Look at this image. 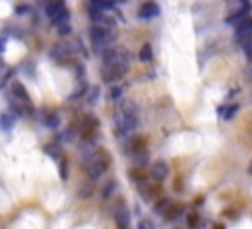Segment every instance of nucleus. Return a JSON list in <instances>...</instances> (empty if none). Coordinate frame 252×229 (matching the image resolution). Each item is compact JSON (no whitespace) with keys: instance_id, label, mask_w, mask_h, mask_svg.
Here are the masks:
<instances>
[{"instance_id":"nucleus-25","label":"nucleus","mask_w":252,"mask_h":229,"mask_svg":"<svg viewBox=\"0 0 252 229\" xmlns=\"http://www.w3.org/2000/svg\"><path fill=\"white\" fill-rule=\"evenodd\" d=\"M215 229H223V227H215Z\"/></svg>"},{"instance_id":"nucleus-4","label":"nucleus","mask_w":252,"mask_h":229,"mask_svg":"<svg viewBox=\"0 0 252 229\" xmlns=\"http://www.w3.org/2000/svg\"><path fill=\"white\" fill-rule=\"evenodd\" d=\"M250 36H252V18L246 16L244 20H240V22L236 24V28H234V38H236V42L242 45Z\"/></svg>"},{"instance_id":"nucleus-21","label":"nucleus","mask_w":252,"mask_h":229,"mask_svg":"<svg viewBox=\"0 0 252 229\" xmlns=\"http://www.w3.org/2000/svg\"><path fill=\"white\" fill-rule=\"evenodd\" d=\"M120 95H122V91H120V89H118V87H116V89H113V91H111V97H113V101H116V99H118V97H120Z\"/></svg>"},{"instance_id":"nucleus-13","label":"nucleus","mask_w":252,"mask_h":229,"mask_svg":"<svg viewBox=\"0 0 252 229\" xmlns=\"http://www.w3.org/2000/svg\"><path fill=\"white\" fill-rule=\"evenodd\" d=\"M97 126H98V121H97V119H91V117H87V119H83V123H81V132L87 136L89 132L97 130Z\"/></svg>"},{"instance_id":"nucleus-6","label":"nucleus","mask_w":252,"mask_h":229,"mask_svg":"<svg viewBox=\"0 0 252 229\" xmlns=\"http://www.w3.org/2000/svg\"><path fill=\"white\" fill-rule=\"evenodd\" d=\"M168 174H170V168H168V164H166L164 160L154 162V164H152V168H150V176H152L156 182L166 180V178H168Z\"/></svg>"},{"instance_id":"nucleus-1","label":"nucleus","mask_w":252,"mask_h":229,"mask_svg":"<svg viewBox=\"0 0 252 229\" xmlns=\"http://www.w3.org/2000/svg\"><path fill=\"white\" fill-rule=\"evenodd\" d=\"M109 162H111V158H109V154H107L105 150L95 148V150H93V154H91V156H87V162H85V168H87L89 178H93V180L100 178V176H103V174L107 172Z\"/></svg>"},{"instance_id":"nucleus-5","label":"nucleus","mask_w":252,"mask_h":229,"mask_svg":"<svg viewBox=\"0 0 252 229\" xmlns=\"http://www.w3.org/2000/svg\"><path fill=\"white\" fill-rule=\"evenodd\" d=\"M113 215H115V221H116L118 229H128V223H130V213H128V208H126L124 204H118Z\"/></svg>"},{"instance_id":"nucleus-24","label":"nucleus","mask_w":252,"mask_h":229,"mask_svg":"<svg viewBox=\"0 0 252 229\" xmlns=\"http://www.w3.org/2000/svg\"><path fill=\"white\" fill-rule=\"evenodd\" d=\"M248 174H252V162H250V166H248Z\"/></svg>"},{"instance_id":"nucleus-15","label":"nucleus","mask_w":252,"mask_h":229,"mask_svg":"<svg viewBox=\"0 0 252 229\" xmlns=\"http://www.w3.org/2000/svg\"><path fill=\"white\" fill-rule=\"evenodd\" d=\"M91 2V6H95V8H98V10H109V8H113V0H89Z\"/></svg>"},{"instance_id":"nucleus-8","label":"nucleus","mask_w":252,"mask_h":229,"mask_svg":"<svg viewBox=\"0 0 252 229\" xmlns=\"http://www.w3.org/2000/svg\"><path fill=\"white\" fill-rule=\"evenodd\" d=\"M120 130L122 132H132V130H136V126H138V119H136V115L134 113H124L122 117H120Z\"/></svg>"},{"instance_id":"nucleus-16","label":"nucleus","mask_w":252,"mask_h":229,"mask_svg":"<svg viewBox=\"0 0 252 229\" xmlns=\"http://www.w3.org/2000/svg\"><path fill=\"white\" fill-rule=\"evenodd\" d=\"M115 190H116V182H115V180H111L109 184L103 188V198H105V200H109V198L113 196V192H115Z\"/></svg>"},{"instance_id":"nucleus-2","label":"nucleus","mask_w":252,"mask_h":229,"mask_svg":"<svg viewBox=\"0 0 252 229\" xmlns=\"http://www.w3.org/2000/svg\"><path fill=\"white\" fill-rule=\"evenodd\" d=\"M45 12H47V18L58 26L69 22V10H67L63 0H49L47 6H45Z\"/></svg>"},{"instance_id":"nucleus-20","label":"nucleus","mask_w":252,"mask_h":229,"mask_svg":"<svg viewBox=\"0 0 252 229\" xmlns=\"http://www.w3.org/2000/svg\"><path fill=\"white\" fill-rule=\"evenodd\" d=\"M227 4L236 6V8H242L244 4H248V0H227Z\"/></svg>"},{"instance_id":"nucleus-19","label":"nucleus","mask_w":252,"mask_h":229,"mask_svg":"<svg viewBox=\"0 0 252 229\" xmlns=\"http://www.w3.org/2000/svg\"><path fill=\"white\" fill-rule=\"evenodd\" d=\"M242 48H244V54H246L248 58H252V36L242 43Z\"/></svg>"},{"instance_id":"nucleus-14","label":"nucleus","mask_w":252,"mask_h":229,"mask_svg":"<svg viewBox=\"0 0 252 229\" xmlns=\"http://www.w3.org/2000/svg\"><path fill=\"white\" fill-rule=\"evenodd\" d=\"M140 60H142L144 63L152 62V45H150V43H144V45H142V50H140Z\"/></svg>"},{"instance_id":"nucleus-11","label":"nucleus","mask_w":252,"mask_h":229,"mask_svg":"<svg viewBox=\"0 0 252 229\" xmlns=\"http://www.w3.org/2000/svg\"><path fill=\"white\" fill-rule=\"evenodd\" d=\"M14 125H16V115H10L8 111L0 115V126H2L4 132H10Z\"/></svg>"},{"instance_id":"nucleus-9","label":"nucleus","mask_w":252,"mask_h":229,"mask_svg":"<svg viewBox=\"0 0 252 229\" xmlns=\"http://www.w3.org/2000/svg\"><path fill=\"white\" fill-rule=\"evenodd\" d=\"M175 208H174V204H172V200H168V198H162L160 202H156V213L158 215H166V217H174L175 215V211H174Z\"/></svg>"},{"instance_id":"nucleus-12","label":"nucleus","mask_w":252,"mask_h":229,"mask_svg":"<svg viewBox=\"0 0 252 229\" xmlns=\"http://www.w3.org/2000/svg\"><path fill=\"white\" fill-rule=\"evenodd\" d=\"M248 12H250V4H244L242 8H238L234 14H231L229 18H227V22H231V24H238L240 20H244L246 16H248Z\"/></svg>"},{"instance_id":"nucleus-23","label":"nucleus","mask_w":252,"mask_h":229,"mask_svg":"<svg viewBox=\"0 0 252 229\" xmlns=\"http://www.w3.org/2000/svg\"><path fill=\"white\" fill-rule=\"evenodd\" d=\"M138 229H152V225H150L148 221H140L138 223Z\"/></svg>"},{"instance_id":"nucleus-7","label":"nucleus","mask_w":252,"mask_h":229,"mask_svg":"<svg viewBox=\"0 0 252 229\" xmlns=\"http://www.w3.org/2000/svg\"><path fill=\"white\" fill-rule=\"evenodd\" d=\"M160 14V6L156 4V2H144L142 6H140V10H138V16L142 18V20H152V18H156Z\"/></svg>"},{"instance_id":"nucleus-17","label":"nucleus","mask_w":252,"mask_h":229,"mask_svg":"<svg viewBox=\"0 0 252 229\" xmlns=\"http://www.w3.org/2000/svg\"><path fill=\"white\" fill-rule=\"evenodd\" d=\"M236 111H238V107H236V105H229V107H223V109H219V113H221L225 119H231V117H233Z\"/></svg>"},{"instance_id":"nucleus-22","label":"nucleus","mask_w":252,"mask_h":229,"mask_svg":"<svg viewBox=\"0 0 252 229\" xmlns=\"http://www.w3.org/2000/svg\"><path fill=\"white\" fill-rule=\"evenodd\" d=\"M187 223H189L191 227H195V223H197V215H195V213H191V215L187 217Z\"/></svg>"},{"instance_id":"nucleus-18","label":"nucleus","mask_w":252,"mask_h":229,"mask_svg":"<svg viewBox=\"0 0 252 229\" xmlns=\"http://www.w3.org/2000/svg\"><path fill=\"white\" fill-rule=\"evenodd\" d=\"M43 123H45L47 126H52V128H56V126H58V117H56L54 113H47V117L43 119Z\"/></svg>"},{"instance_id":"nucleus-3","label":"nucleus","mask_w":252,"mask_h":229,"mask_svg":"<svg viewBox=\"0 0 252 229\" xmlns=\"http://www.w3.org/2000/svg\"><path fill=\"white\" fill-rule=\"evenodd\" d=\"M89 34H91V42L97 50H107V45L113 42V32L105 26H91Z\"/></svg>"},{"instance_id":"nucleus-10","label":"nucleus","mask_w":252,"mask_h":229,"mask_svg":"<svg viewBox=\"0 0 252 229\" xmlns=\"http://www.w3.org/2000/svg\"><path fill=\"white\" fill-rule=\"evenodd\" d=\"M12 93H14V97L18 99L20 105H30V95H28L26 87H24L20 81H14V83H12Z\"/></svg>"}]
</instances>
